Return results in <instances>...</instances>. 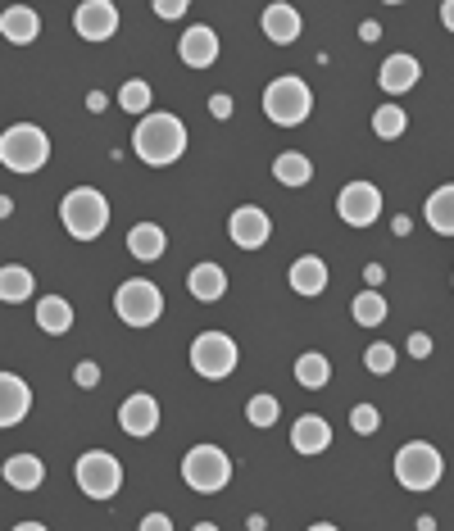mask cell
<instances>
[{
  "label": "cell",
  "instance_id": "6da1fadb",
  "mask_svg": "<svg viewBox=\"0 0 454 531\" xmlns=\"http://www.w3.org/2000/svg\"><path fill=\"white\" fill-rule=\"evenodd\" d=\"M132 150L137 159L146 164H173V159L187 150V128H182V118L173 114H146L132 132Z\"/></svg>",
  "mask_w": 454,
  "mask_h": 531
},
{
  "label": "cell",
  "instance_id": "7a4b0ae2",
  "mask_svg": "<svg viewBox=\"0 0 454 531\" xmlns=\"http://www.w3.org/2000/svg\"><path fill=\"white\" fill-rule=\"evenodd\" d=\"M60 218L78 241H91V236H100L109 227V200L91 187H78L60 200Z\"/></svg>",
  "mask_w": 454,
  "mask_h": 531
},
{
  "label": "cell",
  "instance_id": "3957f363",
  "mask_svg": "<svg viewBox=\"0 0 454 531\" xmlns=\"http://www.w3.org/2000/svg\"><path fill=\"white\" fill-rule=\"evenodd\" d=\"M0 159H5L10 173H37V168L50 159L46 132L32 128V123H14V128L0 137Z\"/></svg>",
  "mask_w": 454,
  "mask_h": 531
},
{
  "label": "cell",
  "instance_id": "277c9868",
  "mask_svg": "<svg viewBox=\"0 0 454 531\" xmlns=\"http://www.w3.org/2000/svg\"><path fill=\"white\" fill-rule=\"evenodd\" d=\"M441 472H445L441 454L427 441H409L405 450L395 454V482L405 486V491H432L441 482Z\"/></svg>",
  "mask_w": 454,
  "mask_h": 531
},
{
  "label": "cell",
  "instance_id": "5b68a950",
  "mask_svg": "<svg viewBox=\"0 0 454 531\" xmlns=\"http://www.w3.org/2000/svg\"><path fill=\"white\" fill-rule=\"evenodd\" d=\"M309 87L300 78H273L264 87V114L273 118V123H282V128H296V123H305L309 118Z\"/></svg>",
  "mask_w": 454,
  "mask_h": 531
},
{
  "label": "cell",
  "instance_id": "8992f818",
  "mask_svg": "<svg viewBox=\"0 0 454 531\" xmlns=\"http://www.w3.org/2000/svg\"><path fill=\"white\" fill-rule=\"evenodd\" d=\"M114 309H119V318L128 327H150L159 314H164V295H159L155 282L132 277V282H123L119 291H114Z\"/></svg>",
  "mask_w": 454,
  "mask_h": 531
},
{
  "label": "cell",
  "instance_id": "52a82bcc",
  "mask_svg": "<svg viewBox=\"0 0 454 531\" xmlns=\"http://www.w3.org/2000/svg\"><path fill=\"white\" fill-rule=\"evenodd\" d=\"M182 477H187L191 491H223L232 482V459H227L218 445H196V450L182 459Z\"/></svg>",
  "mask_w": 454,
  "mask_h": 531
},
{
  "label": "cell",
  "instance_id": "ba28073f",
  "mask_svg": "<svg viewBox=\"0 0 454 531\" xmlns=\"http://www.w3.org/2000/svg\"><path fill=\"white\" fill-rule=\"evenodd\" d=\"M78 486L91 495V500H109V495L123 486V468L114 454L105 450H87L78 459Z\"/></svg>",
  "mask_w": 454,
  "mask_h": 531
},
{
  "label": "cell",
  "instance_id": "9c48e42d",
  "mask_svg": "<svg viewBox=\"0 0 454 531\" xmlns=\"http://www.w3.org/2000/svg\"><path fill=\"white\" fill-rule=\"evenodd\" d=\"M191 368H196L200 377H227L237 368V345H232V336L200 332L196 341H191Z\"/></svg>",
  "mask_w": 454,
  "mask_h": 531
},
{
  "label": "cell",
  "instance_id": "30bf717a",
  "mask_svg": "<svg viewBox=\"0 0 454 531\" xmlns=\"http://www.w3.org/2000/svg\"><path fill=\"white\" fill-rule=\"evenodd\" d=\"M336 214L346 218L350 227H368L382 214V191H377L373 182H350V187H341V196H336Z\"/></svg>",
  "mask_w": 454,
  "mask_h": 531
},
{
  "label": "cell",
  "instance_id": "8fae6325",
  "mask_svg": "<svg viewBox=\"0 0 454 531\" xmlns=\"http://www.w3.org/2000/svg\"><path fill=\"white\" fill-rule=\"evenodd\" d=\"M73 28H78L82 41H109L119 32V10H114L109 0H87V5H78V14H73Z\"/></svg>",
  "mask_w": 454,
  "mask_h": 531
},
{
  "label": "cell",
  "instance_id": "7c38bea8",
  "mask_svg": "<svg viewBox=\"0 0 454 531\" xmlns=\"http://www.w3.org/2000/svg\"><path fill=\"white\" fill-rule=\"evenodd\" d=\"M227 232H232V241H237L241 250H259L268 241V232H273V223H268L264 209L255 205H241L237 214L227 218Z\"/></svg>",
  "mask_w": 454,
  "mask_h": 531
},
{
  "label": "cell",
  "instance_id": "4fadbf2b",
  "mask_svg": "<svg viewBox=\"0 0 454 531\" xmlns=\"http://www.w3.org/2000/svg\"><path fill=\"white\" fill-rule=\"evenodd\" d=\"M119 427L128 436H150L159 427V404L150 395H128L119 409Z\"/></svg>",
  "mask_w": 454,
  "mask_h": 531
},
{
  "label": "cell",
  "instance_id": "5bb4252c",
  "mask_svg": "<svg viewBox=\"0 0 454 531\" xmlns=\"http://www.w3.org/2000/svg\"><path fill=\"white\" fill-rule=\"evenodd\" d=\"M182 59H187L191 69H209L218 59V32L214 28H205V23H196V28H187L182 32Z\"/></svg>",
  "mask_w": 454,
  "mask_h": 531
},
{
  "label": "cell",
  "instance_id": "9a60e30c",
  "mask_svg": "<svg viewBox=\"0 0 454 531\" xmlns=\"http://www.w3.org/2000/svg\"><path fill=\"white\" fill-rule=\"evenodd\" d=\"M28 409H32L28 382H23V377H14V373H5V377H0V423H5V427H19V418Z\"/></svg>",
  "mask_w": 454,
  "mask_h": 531
},
{
  "label": "cell",
  "instance_id": "2e32d148",
  "mask_svg": "<svg viewBox=\"0 0 454 531\" xmlns=\"http://www.w3.org/2000/svg\"><path fill=\"white\" fill-rule=\"evenodd\" d=\"M377 82H382L386 96H400V91H409L418 82V59L414 55H391V59H382V73H377Z\"/></svg>",
  "mask_w": 454,
  "mask_h": 531
},
{
  "label": "cell",
  "instance_id": "e0dca14e",
  "mask_svg": "<svg viewBox=\"0 0 454 531\" xmlns=\"http://www.w3.org/2000/svg\"><path fill=\"white\" fill-rule=\"evenodd\" d=\"M291 445H296L300 454H318V450H327V445H332V427H327V418H318V413H305V418H296Z\"/></svg>",
  "mask_w": 454,
  "mask_h": 531
},
{
  "label": "cell",
  "instance_id": "ac0fdd59",
  "mask_svg": "<svg viewBox=\"0 0 454 531\" xmlns=\"http://www.w3.org/2000/svg\"><path fill=\"white\" fill-rule=\"evenodd\" d=\"M5 482H10L14 491H37V486L46 482V463H41L37 454H14V459L5 463Z\"/></svg>",
  "mask_w": 454,
  "mask_h": 531
},
{
  "label": "cell",
  "instance_id": "d6986e66",
  "mask_svg": "<svg viewBox=\"0 0 454 531\" xmlns=\"http://www.w3.org/2000/svg\"><path fill=\"white\" fill-rule=\"evenodd\" d=\"M264 37L277 41V46H287V41L300 37V14L291 5H268L264 10Z\"/></svg>",
  "mask_w": 454,
  "mask_h": 531
},
{
  "label": "cell",
  "instance_id": "ffe728a7",
  "mask_svg": "<svg viewBox=\"0 0 454 531\" xmlns=\"http://www.w3.org/2000/svg\"><path fill=\"white\" fill-rule=\"evenodd\" d=\"M423 218H427V227H432V232L454 236V187L432 191V200L423 205Z\"/></svg>",
  "mask_w": 454,
  "mask_h": 531
},
{
  "label": "cell",
  "instance_id": "44dd1931",
  "mask_svg": "<svg viewBox=\"0 0 454 531\" xmlns=\"http://www.w3.org/2000/svg\"><path fill=\"white\" fill-rule=\"evenodd\" d=\"M291 286H296L300 295H318L327 286V264L318 255H305L291 264Z\"/></svg>",
  "mask_w": 454,
  "mask_h": 531
},
{
  "label": "cell",
  "instance_id": "7402d4cb",
  "mask_svg": "<svg viewBox=\"0 0 454 531\" xmlns=\"http://www.w3.org/2000/svg\"><path fill=\"white\" fill-rule=\"evenodd\" d=\"M37 323H41V332H69L73 327V305L69 300H64V295H46V300H41L37 305Z\"/></svg>",
  "mask_w": 454,
  "mask_h": 531
},
{
  "label": "cell",
  "instance_id": "603a6c76",
  "mask_svg": "<svg viewBox=\"0 0 454 531\" xmlns=\"http://www.w3.org/2000/svg\"><path fill=\"white\" fill-rule=\"evenodd\" d=\"M0 32L10 41H32L41 32V19L28 10V5H10V10L0 14Z\"/></svg>",
  "mask_w": 454,
  "mask_h": 531
},
{
  "label": "cell",
  "instance_id": "cb8c5ba5",
  "mask_svg": "<svg viewBox=\"0 0 454 531\" xmlns=\"http://www.w3.org/2000/svg\"><path fill=\"white\" fill-rule=\"evenodd\" d=\"M187 286H191L196 300H218V295L227 291V277H223V268H218V264H196V268H191V277H187Z\"/></svg>",
  "mask_w": 454,
  "mask_h": 531
},
{
  "label": "cell",
  "instance_id": "d4e9b609",
  "mask_svg": "<svg viewBox=\"0 0 454 531\" xmlns=\"http://www.w3.org/2000/svg\"><path fill=\"white\" fill-rule=\"evenodd\" d=\"M273 177L282 187H305L309 177H314V168H309V159L300 155V150H287V155L273 159Z\"/></svg>",
  "mask_w": 454,
  "mask_h": 531
},
{
  "label": "cell",
  "instance_id": "484cf974",
  "mask_svg": "<svg viewBox=\"0 0 454 531\" xmlns=\"http://www.w3.org/2000/svg\"><path fill=\"white\" fill-rule=\"evenodd\" d=\"M128 250L137 259H159L164 255V227H155V223H137L128 232Z\"/></svg>",
  "mask_w": 454,
  "mask_h": 531
},
{
  "label": "cell",
  "instance_id": "4316f807",
  "mask_svg": "<svg viewBox=\"0 0 454 531\" xmlns=\"http://www.w3.org/2000/svg\"><path fill=\"white\" fill-rule=\"evenodd\" d=\"M327 377H332V364H327L318 350L314 354H300V359H296V382L305 386V391H323Z\"/></svg>",
  "mask_w": 454,
  "mask_h": 531
},
{
  "label": "cell",
  "instance_id": "83f0119b",
  "mask_svg": "<svg viewBox=\"0 0 454 531\" xmlns=\"http://www.w3.org/2000/svg\"><path fill=\"white\" fill-rule=\"evenodd\" d=\"M32 286H37V277H32L23 264H10L5 273H0V300L19 305V300H28V295H32Z\"/></svg>",
  "mask_w": 454,
  "mask_h": 531
},
{
  "label": "cell",
  "instance_id": "f1b7e54d",
  "mask_svg": "<svg viewBox=\"0 0 454 531\" xmlns=\"http://www.w3.org/2000/svg\"><path fill=\"white\" fill-rule=\"evenodd\" d=\"M350 314H355V323H364V327H377L386 318V300L377 291H364V295H355V305H350Z\"/></svg>",
  "mask_w": 454,
  "mask_h": 531
},
{
  "label": "cell",
  "instance_id": "f546056e",
  "mask_svg": "<svg viewBox=\"0 0 454 531\" xmlns=\"http://www.w3.org/2000/svg\"><path fill=\"white\" fill-rule=\"evenodd\" d=\"M373 132H377L382 141H395L400 132H405V109H400V105H382V109L373 114Z\"/></svg>",
  "mask_w": 454,
  "mask_h": 531
},
{
  "label": "cell",
  "instance_id": "4dcf8cb0",
  "mask_svg": "<svg viewBox=\"0 0 454 531\" xmlns=\"http://www.w3.org/2000/svg\"><path fill=\"white\" fill-rule=\"evenodd\" d=\"M246 418L255 427H273L277 423V400H273V395H255V400L246 404Z\"/></svg>",
  "mask_w": 454,
  "mask_h": 531
},
{
  "label": "cell",
  "instance_id": "1f68e13d",
  "mask_svg": "<svg viewBox=\"0 0 454 531\" xmlns=\"http://www.w3.org/2000/svg\"><path fill=\"white\" fill-rule=\"evenodd\" d=\"M119 105L128 109V114H141V109H150V87H146V82H123Z\"/></svg>",
  "mask_w": 454,
  "mask_h": 531
},
{
  "label": "cell",
  "instance_id": "d6a6232c",
  "mask_svg": "<svg viewBox=\"0 0 454 531\" xmlns=\"http://www.w3.org/2000/svg\"><path fill=\"white\" fill-rule=\"evenodd\" d=\"M364 364H368V373H377V377H382V373H391V368H395V350H391V345H382V341H377V345H368Z\"/></svg>",
  "mask_w": 454,
  "mask_h": 531
},
{
  "label": "cell",
  "instance_id": "836d02e7",
  "mask_svg": "<svg viewBox=\"0 0 454 531\" xmlns=\"http://www.w3.org/2000/svg\"><path fill=\"white\" fill-rule=\"evenodd\" d=\"M377 423H382V418H377L373 404H355V409H350V427H355L359 436H373Z\"/></svg>",
  "mask_w": 454,
  "mask_h": 531
},
{
  "label": "cell",
  "instance_id": "e575fe53",
  "mask_svg": "<svg viewBox=\"0 0 454 531\" xmlns=\"http://www.w3.org/2000/svg\"><path fill=\"white\" fill-rule=\"evenodd\" d=\"M155 14H159V19H182V14H187V5H182V0H159Z\"/></svg>",
  "mask_w": 454,
  "mask_h": 531
},
{
  "label": "cell",
  "instance_id": "d590c367",
  "mask_svg": "<svg viewBox=\"0 0 454 531\" xmlns=\"http://www.w3.org/2000/svg\"><path fill=\"white\" fill-rule=\"evenodd\" d=\"M409 354H414V359H427V354H432V336L414 332V336H409Z\"/></svg>",
  "mask_w": 454,
  "mask_h": 531
},
{
  "label": "cell",
  "instance_id": "8d00e7d4",
  "mask_svg": "<svg viewBox=\"0 0 454 531\" xmlns=\"http://www.w3.org/2000/svg\"><path fill=\"white\" fill-rule=\"evenodd\" d=\"M96 382H100V368L96 364H78V386H87V391H91Z\"/></svg>",
  "mask_w": 454,
  "mask_h": 531
},
{
  "label": "cell",
  "instance_id": "74e56055",
  "mask_svg": "<svg viewBox=\"0 0 454 531\" xmlns=\"http://www.w3.org/2000/svg\"><path fill=\"white\" fill-rule=\"evenodd\" d=\"M141 531H173V522H168L164 513H150V518L141 522Z\"/></svg>",
  "mask_w": 454,
  "mask_h": 531
},
{
  "label": "cell",
  "instance_id": "f35d334b",
  "mask_svg": "<svg viewBox=\"0 0 454 531\" xmlns=\"http://www.w3.org/2000/svg\"><path fill=\"white\" fill-rule=\"evenodd\" d=\"M209 109H214V118H232V100H227V96H214V100H209Z\"/></svg>",
  "mask_w": 454,
  "mask_h": 531
},
{
  "label": "cell",
  "instance_id": "ab89813d",
  "mask_svg": "<svg viewBox=\"0 0 454 531\" xmlns=\"http://www.w3.org/2000/svg\"><path fill=\"white\" fill-rule=\"evenodd\" d=\"M441 19H445V28L454 32V0H445V5H441Z\"/></svg>",
  "mask_w": 454,
  "mask_h": 531
},
{
  "label": "cell",
  "instance_id": "60d3db41",
  "mask_svg": "<svg viewBox=\"0 0 454 531\" xmlns=\"http://www.w3.org/2000/svg\"><path fill=\"white\" fill-rule=\"evenodd\" d=\"M359 32H364V41H377V37H382V28H377V23H364Z\"/></svg>",
  "mask_w": 454,
  "mask_h": 531
},
{
  "label": "cell",
  "instance_id": "b9f144b4",
  "mask_svg": "<svg viewBox=\"0 0 454 531\" xmlns=\"http://www.w3.org/2000/svg\"><path fill=\"white\" fill-rule=\"evenodd\" d=\"M87 109H96V114H100V109H105V96H100V91H91V96H87Z\"/></svg>",
  "mask_w": 454,
  "mask_h": 531
},
{
  "label": "cell",
  "instance_id": "7bdbcfd3",
  "mask_svg": "<svg viewBox=\"0 0 454 531\" xmlns=\"http://www.w3.org/2000/svg\"><path fill=\"white\" fill-rule=\"evenodd\" d=\"M14 531H46V527H41V522H19Z\"/></svg>",
  "mask_w": 454,
  "mask_h": 531
},
{
  "label": "cell",
  "instance_id": "ee69618b",
  "mask_svg": "<svg viewBox=\"0 0 454 531\" xmlns=\"http://www.w3.org/2000/svg\"><path fill=\"white\" fill-rule=\"evenodd\" d=\"M309 531H336V527H332V522H314V527H309Z\"/></svg>",
  "mask_w": 454,
  "mask_h": 531
},
{
  "label": "cell",
  "instance_id": "f6af8a7d",
  "mask_svg": "<svg viewBox=\"0 0 454 531\" xmlns=\"http://www.w3.org/2000/svg\"><path fill=\"white\" fill-rule=\"evenodd\" d=\"M196 531H218V527H214V522H200V527H196Z\"/></svg>",
  "mask_w": 454,
  "mask_h": 531
}]
</instances>
